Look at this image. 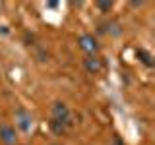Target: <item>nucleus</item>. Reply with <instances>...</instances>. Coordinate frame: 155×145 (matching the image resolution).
<instances>
[{
	"mask_svg": "<svg viewBox=\"0 0 155 145\" xmlns=\"http://www.w3.org/2000/svg\"><path fill=\"white\" fill-rule=\"evenodd\" d=\"M52 145H56V143H52Z\"/></svg>",
	"mask_w": 155,
	"mask_h": 145,
	"instance_id": "obj_9",
	"label": "nucleus"
},
{
	"mask_svg": "<svg viewBox=\"0 0 155 145\" xmlns=\"http://www.w3.org/2000/svg\"><path fill=\"white\" fill-rule=\"evenodd\" d=\"M51 130L54 132L56 135H62L66 132V124H62V122H56V120H51Z\"/></svg>",
	"mask_w": 155,
	"mask_h": 145,
	"instance_id": "obj_7",
	"label": "nucleus"
},
{
	"mask_svg": "<svg viewBox=\"0 0 155 145\" xmlns=\"http://www.w3.org/2000/svg\"><path fill=\"white\" fill-rule=\"evenodd\" d=\"M136 54H138V58H140V60H142V62H143V64H145V66H149V68H151V66H153V60H151V54H149V52H145V50H143V48H140V50H138V52H136Z\"/></svg>",
	"mask_w": 155,
	"mask_h": 145,
	"instance_id": "obj_6",
	"label": "nucleus"
},
{
	"mask_svg": "<svg viewBox=\"0 0 155 145\" xmlns=\"http://www.w3.org/2000/svg\"><path fill=\"white\" fill-rule=\"evenodd\" d=\"M52 120H56V122H62V124H70V108H68L66 103H62V101H54V105H52Z\"/></svg>",
	"mask_w": 155,
	"mask_h": 145,
	"instance_id": "obj_2",
	"label": "nucleus"
},
{
	"mask_svg": "<svg viewBox=\"0 0 155 145\" xmlns=\"http://www.w3.org/2000/svg\"><path fill=\"white\" fill-rule=\"evenodd\" d=\"M97 8H99L103 14H107L110 8H113V2H110V0H101V2H97Z\"/></svg>",
	"mask_w": 155,
	"mask_h": 145,
	"instance_id": "obj_8",
	"label": "nucleus"
},
{
	"mask_svg": "<svg viewBox=\"0 0 155 145\" xmlns=\"http://www.w3.org/2000/svg\"><path fill=\"white\" fill-rule=\"evenodd\" d=\"M78 47H80L87 56H97V52H99V43H97V39L93 35H89V33L80 35V39H78Z\"/></svg>",
	"mask_w": 155,
	"mask_h": 145,
	"instance_id": "obj_1",
	"label": "nucleus"
},
{
	"mask_svg": "<svg viewBox=\"0 0 155 145\" xmlns=\"http://www.w3.org/2000/svg\"><path fill=\"white\" fill-rule=\"evenodd\" d=\"M84 68L89 74H99L101 68H103V62L97 56H87V58H84Z\"/></svg>",
	"mask_w": 155,
	"mask_h": 145,
	"instance_id": "obj_5",
	"label": "nucleus"
},
{
	"mask_svg": "<svg viewBox=\"0 0 155 145\" xmlns=\"http://www.w3.org/2000/svg\"><path fill=\"white\" fill-rule=\"evenodd\" d=\"M16 120H18V126H19V130H21V132H29V130H31V126H33V116L29 114L27 110L19 108L18 112H16Z\"/></svg>",
	"mask_w": 155,
	"mask_h": 145,
	"instance_id": "obj_4",
	"label": "nucleus"
},
{
	"mask_svg": "<svg viewBox=\"0 0 155 145\" xmlns=\"http://www.w3.org/2000/svg\"><path fill=\"white\" fill-rule=\"evenodd\" d=\"M0 141L4 145H16L18 143V134L16 128L10 124H2L0 126Z\"/></svg>",
	"mask_w": 155,
	"mask_h": 145,
	"instance_id": "obj_3",
	"label": "nucleus"
}]
</instances>
